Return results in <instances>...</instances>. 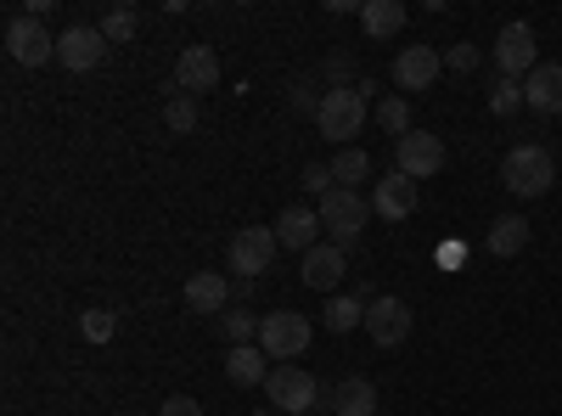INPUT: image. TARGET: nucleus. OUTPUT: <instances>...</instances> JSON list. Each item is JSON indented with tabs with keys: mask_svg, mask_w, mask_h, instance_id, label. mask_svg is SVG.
<instances>
[{
	"mask_svg": "<svg viewBox=\"0 0 562 416\" xmlns=\"http://www.w3.org/2000/svg\"><path fill=\"white\" fill-rule=\"evenodd\" d=\"M501 180H506V192L512 198H546L551 192V180H557V158L546 147H512L501 158Z\"/></svg>",
	"mask_w": 562,
	"mask_h": 416,
	"instance_id": "f257e3e1",
	"label": "nucleus"
},
{
	"mask_svg": "<svg viewBox=\"0 0 562 416\" xmlns=\"http://www.w3.org/2000/svg\"><path fill=\"white\" fill-rule=\"evenodd\" d=\"M315 214H321V231H326L338 248H355L360 231H366V220H371V203H366L360 192H349V187H333V192L315 203Z\"/></svg>",
	"mask_w": 562,
	"mask_h": 416,
	"instance_id": "f03ea898",
	"label": "nucleus"
},
{
	"mask_svg": "<svg viewBox=\"0 0 562 416\" xmlns=\"http://www.w3.org/2000/svg\"><path fill=\"white\" fill-rule=\"evenodd\" d=\"M310 338H315V327H310V315H299V310H270V315H259V349L270 355V360H299L304 349H310Z\"/></svg>",
	"mask_w": 562,
	"mask_h": 416,
	"instance_id": "7ed1b4c3",
	"label": "nucleus"
},
{
	"mask_svg": "<svg viewBox=\"0 0 562 416\" xmlns=\"http://www.w3.org/2000/svg\"><path fill=\"white\" fill-rule=\"evenodd\" d=\"M360 124H366V97H360V90H349V85L326 90L321 108H315V130L326 135V142L349 147V135H360Z\"/></svg>",
	"mask_w": 562,
	"mask_h": 416,
	"instance_id": "20e7f679",
	"label": "nucleus"
},
{
	"mask_svg": "<svg viewBox=\"0 0 562 416\" xmlns=\"http://www.w3.org/2000/svg\"><path fill=\"white\" fill-rule=\"evenodd\" d=\"M7 57L18 68H45V63H57V34H45L40 18H12L7 23Z\"/></svg>",
	"mask_w": 562,
	"mask_h": 416,
	"instance_id": "39448f33",
	"label": "nucleus"
},
{
	"mask_svg": "<svg viewBox=\"0 0 562 416\" xmlns=\"http://www.w3.org/2000/svg\"><path fill=\"white\" fill-rule=\"evenodd\" d=\"M265 394H270V405L276 411H288V416H310V405H315V394H321V383L304 372V366H270V378H265Z\"/></svg>",
	"mask_w": 562,
	"mask_h": 416,
	"instance_id": "423d86ee",
	"label": "nucleus"
},
{
	"mask_svg": "<svg viewBox=\"0 0 562 416\" xmlns=\"http://www.w3.org/2000/svg\"><path fill=\"white\" fill-rule=\"evenodd\" d=\"M276 225H243L237 237H231V270L243 276V282H259L276 259Z\"/></svg>",
	"mask_w": 562,
	"mask_h": 416,
	"instance_id": "0eeeda50",
	"label": "nucleus"
},
{
	"mask_svg": "<svg viewBox=\"0 0 562 416\" xmlns=\"http://www.w3.org/2000/svg\"><path fill=\"white\" fill-rule=\"evenodd\" d=\"M113 52L108 45V34L97 29V23H74V29H63L57 34V63L68 68V74H90V68H102V57Z\"/></svg>",
	"mask_w": 562,
	"mask_h": 416,
	"instance_id": "6e6552de",
	"label": "nucleus"
},
{
	"mask_svg": "<svg viewBox=\"0 0 562 416\" xmlns=\"http://www.w3.org/2000/svg\"><path fill=\"white\" fill-rule=\"evenodd\" d=\"M394 169L411 175V180L439 175V169H445V142H439V135H428V130L400 135V142H394Z\"/></svg>",
	"mask_w": 562,
	"mask_h": 416,
	"instance_id": "1a4fd4ad",
	"label": "nucleus"
},
{
	"mask_svg": "<svg viewBox=\"0 0 562 416\" xmlns=\"http://www.w3.org/2000/svg\"><path fill=\"white\" fill-rule=\"evenodd\" d=\"M366 333H371V344H378V349L405 344V338H411V304L394 299V293L371 299V304H366Z\"/></svg>",
	"mask_w": 562,
	"mask_h": 416,
	"instance_id": "9d476101",
	"label": "nucleus"
},
{
	"mask_svg": "<svg viewBox=\"0 0 562 416\" xmlns=\"http://www.w3.org/2000/svg\"><path fill=\"white\" fill-rule=\"evenodd\" d=\"M495 68L506 74V79H529L540 63H535V29L529 23H506L501 34H495Z\"/></svg>",
	"mask_w": 562,
	"mask_h": 416,
	"instance_id": "9b49d317",
	"label": "nucleus"
},
{
	"mask_svg": "<svg viewBox=\"0 0 562 416\" xmlns=\"http://www.w3.org/2000/svg\"><path fill=\"white\" fill-rule=\"evenodd\" d=\"M220 85V57L214 45H186L175 57V90L180 97H198V90H214Z\"/></svg>",
	"mask_w": 562,
	"mask_h": 416,
	"instance_id": "f8f14e48",
	"label": "nucleus"
},
{
	"mask_svg": "<svg viewBox=\"0 0 562 416\" xmlns=\"http://www.w3.org/2000/svg\"><path fill=\"white\" fill-rule=\"evenodd\" d=\"M439 68H445L439 45H405L394 57V85L400 90H428V85H439Z\"/></svg>",
	"mask_w": 562,
	"mask_h": 416,
	"instance_id": "ddd939ff",
	"label": "nucleus"
},
{
	"mask_svg": "<svg viewBox=\"0 0 562 416\" xmlns=\"http://www.w3.org/2000/svg\"><path fill=\"white\" fill-rule=\"evenodd\" d=\"M299 265H304V288L333 293V288L344 282V270H349V248H338V243H315Z\"/></svg>",
	"mask_w": 562,
	"mask_h": 416,
	"instance_id": "4468645a",
	"label": "nucleus"
},
{
	"mask_svg": "<svg viewBox=\"0 0 562 416\" xmlns=\"http://www.w3.org/2000/svg\"><path fill=\"white\" fill-rule=\"evenodd\" d=\"M231 299H237V288H231L220 270H198L192 282H186V310L192 315H225Z\"/></svg>",
	"mask_w": 562,
	"mask_h": 416,
	"instance_id": "2eb2a0df",
	"label": "nucleus"
},
{
	"mask_svg": "<svg viewBox=\"0 0 562 416\" xmlns=\"http://www.w3.org/2000/svg\"><path fill=\"white\" fill-rule=\"evenodd\" d=\"M315 237H321V214L315 209H304V203H293V209H281V220H276V243L281 248H293L299 259L315 248Z\"/></svg>",
	"mask_w": 562,
	"mask_h": 416,
	"instance_id": "dca6fc26",
	"label": "nucleus"
},
{
	"mask_svg": "<svg viewBox=\"0 0 562 416\" xmlns=\"http://www.w3.org/2000/svg\"><path fill=\"white\" fill-rule=\"evenodd\" d=\"M524 102H529L535 113H546V119L562 113V63H540V68L524 79Z\"/></svg>",
	"mask_w": 562,
	"mask_h": 416,
	"instance_id": "f3484780",
	"label": "nucleus"
},
{
	"mask_svg": "<svg viewBox=\"0 0 562 416\" xmlns=\"http://www.w3.org/2000/svg\"><path fill=\"white\" fill-rule=\"evenodd\" d=\"M371 209H378L383 220H405V214H416V180L400 175V169H389V180H378V192H371Z\"/></svg>",
	"mask_w": 562,
	"mask_h": 416,
	"instance_id": "a211bd4d",
	"label": "nucleus"
},
{
	"mask_svg": "<svg viewBox=\"0 0 562 416\" xmlns=\"http://www.w3.org/2000/svg\"><path fill=\"white\" fill-rule=\"evenodd\" d=\"M484 248H490L495 259L524 254V248H529V220H524V214H501V220H490V231H484Z\"/></svg>",
	"mask_w": 562,
	"mask_h": 416,
	"instance_id": "6ab92c4d",
	"label": "nucleus"
},
{
	"mask_svg": "<svg viewBox=\"0 0 562 416\" xmlns=\"http://www.w3.org/2000/svg\"><path fill=\"white\" fill-rule=\"evenodd\" d=\"M265 360H270V355H265L259 344H237V349H225V378L237 383V389H254V383L270 378Z\"/></svg>",
	"mask_w": 562,
	"mask_h": 416,
	"instance_id": "aec40b11",
	"label": "nucleus"
},
{
	"mask_svg": "<svg viewBox=\"0 0 562 416\" xmlns=\"http://www.w3.org/2000/svg\"><path fill=\"white\" fill-rule=\"evenodd\" d=\"M360 29L371 40H394L405 29V7L400 0H360Z\"/></svg>",
	"mask_w": 562,
	"mask_h": 416,
	"instance_id": "412c9836",
	"label": "nucleus"
},
{
	"mask_svg": "<svg viewBox=\"0 0 562 416\" xmlns=\"http://www.w3.org/2000/svg\"><path fill=\"white\" fill-rule=\"evenodd\" d=\"M333 411L338 416H378V389H371L366 378H344L338 394H333Z\"/></svg>",
	"mask_w": 562,
	"mask_h": 416,
	"instance_id": "4be33fe9",
	"label": "nucleus"
},
{
	"mask_svg": "<svg viewBox=\"0 0 562 416\" xmlns=\"http://www.w3.org/2000/svg\"><path fill=\"white\" fill-rule=\"evenodd\" d=\"M321 327H326V333H338V338L355 333V327H366V304H360L355 293H349V299H333V304L321 310Z\"/></svg>",
	"mask_w": 562,
	"mask_h": 416,
	"instance_id": "5701e85b",
	"label": "nucleus"
},
{
	"mask_svg": "<svg viewBox=\"0 0 562 416\" xmlns=\"http://www.w3.org/2000/svg\"><path fill=\"white\" fill-rule=\"evenodd\" d=\"M220 338L237 349V344H259V315L254 310H225L220 315Z\"/></svg>",
	"mask_w": 562,
	"mask_h": 416,
	"instance_id": "b1692460",
	"label": "nucleus"
},
{
	"mask_svg": "<svg viewBox=\"0 0 562 416\" xmlns=\"http://www.w3.org/2000/svg\"><path fill=\"white\" fill-rule=\"evenodd\" d=\"M371 175V158L360 153V147H338V158H333V180H338V187H360V180Z\"/></svg>",
	"mask_w": 562,
	"mask_h": 416,
	"instance_id": "393cba45",
	"label": "nucleus"
},
{
	"mask_svg": "<svg viewBox=\"0 0 562 416\" xmlns=\"http://www.w3.org/2000/svg\"><path fill=\"white\" fill-rule=\"evenodd\" d=\"M518 108H529V102H524V79H506V74H501V79L490 85V113H495V119H512Z\"/></svg>",
	"mask_w": 562,
	"mask_h": 416,
	"instance_id": "a878e982",
	"label": "nucleus"
},
{
	"mask_svg": "<svg viewBox=\"0 0 562 416\" xmlns=\"http://www.w3.org/2000/svg\"><path fill=\"white\" fill-rule=\"evenodd\" d=\"M198 97H169L164 102V124H169V135H192L198 130Z\"/></svg>",
	"mask_w": 562,
	"mask_h": 416,
	"instance_id": "bb28decb",
	"label": "nucleus"
},
{
	"mask_svg": "<svg viewBox=\"0 0 562 416\" xmlns=\"http://www.w3.org/2000/svg\"><path fill=\"white\" fill-rule=\"evenodd\" d=\"M378 124L394 135V142H400V135H411V102L405 97H383L378 102Z\"/></svg>",
	"mask_w": 562,
	"mask_h": 416,
	"instance_id": "cd10ccee",
	"label": "nucleus"
},
{
	"mask_svg": "<svg viewBox=\"0 0 562 416\" xmlns=\"http://www.w3.org/2000/svg\"><path fill=\"white\" fill-rule=\"evenodd\" d=\"M97 29L108 34V45H130V40H135V29H140V18H135L130 7H113V12H108Z\"/></svg>",
	"mask_w": 562,
	"mask_h": 416,
	"instance_id": "c85d7f7f",
	"label": "nucleus"
},
{
	"mask_svg": "<svg viewBox=\"0 0 562 416\" xmlns=\"http://www.w3.org/2000/svg\"><path fill=\"white\" fill-rule=\"evenodd\" d=\"M79 333H85V344H108L119 333V321H113V310H85L79 315Z\"/></svg>",
	"mask_w": 562,
	"mask_h": 416,
	"instance_id": "c756f323",
	"label": "nucleus"
},
{
	"mask_svg": "<svg viewBox=\"0 0 562 416\" xmlns=\"http://www.w3.org/2000/svg\"><path fill=\"white\" fill-rule=\"evenodd\" d=\"M445 68H450V74H473V68H479V45H473V40H456L450 52H445Z\"/></svg>",
	"mask_w": 562,
	"mask_h": 416,
	"instance_id": "7c9ffc66",
	"label": "nucleus"
},
{
	"mask_svg": "<svg viewBox=\"0 0 562 416\" xmlns=\"http://www.w3.org/2000/svg\"><path fill=\"white\" fill-rule=\"evenodd\" d=\"M338 180H333V164H304V192H315V198H326Z\"/></svg>",
	"mask_w": 562,
	"mask_h": 416,
	"instance_id": "2f4dec72",
	"label": "nucleus"
},
{
	"mask_svg": "<svg viewBox=\"0 0 562 416\" xmlns=\"http://www.w3.org/2000/svg\"><path fill=\"white\" fill-rule=\"evenodd\" d=\"M158 416H203V405H198L192 394H169V400L158 405Z\"/></svg>",
	"mask_w": 562,
	"mask_h": 416,
	"instance_id": "473e14b6",
	"label": "nucleus"
}]
</instances>
